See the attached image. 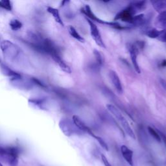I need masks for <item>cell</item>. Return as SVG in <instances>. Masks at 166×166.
Masks as SVG:
<instances>
[{
	"mask_svg": "<svg viewBox=\"0 0 166 166\" xmlns=\"http://www.w3.org/2000/svg\"><path fill=\"white\" fill-rule=\"evenodd\" d=\"M47 12L53 16V17L55 19L56 22L59 24L60 25H62V26H64V23L62 20L61 17H60L58 9L52 7H47Z\"/></svg>",
	"mask_w": 166,
	"mask_h": 166,
	"instance_id": "15",
	"label": "cell"
},
{
	"mask_svg": "<svg viewBox=\"0 0 166 166\" xmlns=\"http://www.w3.org/2000/svg\"><path fill=\"white\" fill-rule=\"evenodd\" d=\"M9 25H10L11 29L13 31L19 30L22 27L21 22L19 21L18 20H16V19H14V20H11Z\"/></svg>",
	"mask_w": 166,
	"mask_h": 166,
	"instance_id": "19",
	"label": "cell"
},
{
	"mask_svg": "<svg viewBox=\"0 0 166 166\" xmlns=\"http://www.w3.org/2000/svg\"><path fill=\"white\" fill-rule=\"evenodd\" d=\"M160 84L162 85V87L166 91V81H165V80H164V79H161L160 80Z\"/></svg>",
	"mask_w": 166,
	"mask_h": 166,
	"instance_id": "28",
	"label": "cell"
},
{
	"mask_svg": "<svg viewBox=\"0 0 166 166\" xmlns=\"http://www.w3.org/2000/svg\"><path fill=\"white\" fill-rule=\"evenodd\" d=\"M0 166H3V165H2L1 163H0Z\"/></svg>",
	"mask_w": 166,
	"mask_h": 166,
	"instance_id": "31",
	"label": "cell"
},
{
	"mask_svg": "<svg viewBox=\"0 0 166 166\" xmlns=\"http://www.w3.org/2000/svg\"><path fill=\"white\" fill-rule=\"evenodd\" d=\"M68 31H69V33L70 35H71L73 38H74L75 39L78 40L79 42H80L84 43V42H85L84 38H83L81 35H80L78 33V32L77 31V30L73 26H69Z\"/></svg>",
	"mask_w": 166,
	"mask_h": 166,
	"instance_id": "16",
	"label": "cell"
},
{
	"mask_svg": "<svg viewBox=\"0 0 166 166\" xmlns=\"http://www.w3.org/2000/svg\"><path fill=\"white\" fill-rule=\"evenodd\" d=\"M101 159H102V160H103V162L105 166H112L110 165V162H108L107 158L105 157L104 155H102L101 156Z\"/></svg>",
	"mask_w": 166,
	"mask_h": 166,
	"instance_id": "26",
	"label": "cell"
},
{
	"mask_svg": "<svg viewBox=\"0 0 166 166\" xmlns=\"http://www.w3.org/2000/svg\"><path fill=\"white\" fill-rule=\"evenodd\" d=\"M161 31H159L156 29H150L145 32V34L148 37L151 38H158V37L160 35Z\"/></svg>",
	"mask_w": 166,
	"mask_h": 166,
	"instance_id": "18",
	"label": "cell"
},
{
	"mask_svg": "<svg viewBox=\"0 0 166 166\" xmlns=\"http://www.w3.org/2000/svg\"><path fill=\"white\" fill-rule=\"evenodd\" d=\"M121 151L124 159L128 164L132 166L133 165V152L126 145H122L121 147Z\"/></svg>",
	"mask_w": 166,
	"mask_h": 166,
	"instance_id": "12",
	"label": "cell"
},
{
	"mask_svg": "<svg viewBox=\"0 0 166 166\" xmlns=\"http://www.w3.org/2000/svg\"><path fill=\"white\" fill-rule=\"evenodd\" d=\"M33 81L36 83V84H38L39 86H40L41 87H43V88H44L45 87V85H44L43 83H42L39 80H38V79H35V78H34V79H33Z\"/></svg>",
	"mask_w": 166,
	"mask_h": 166,
	"instance_id": "27",
	"label": "cell"
},
{
	"mask_svg": "<svg viewBox=\"0 0 166 166\" xmlns=\"http://www.w3.org/2000/svg\"><path fill=\"white\" fill-rule=\"evenodd\" d=\"M158 133L160 134V135L161 136V138L163 140V141L165 143V144L166 145V136L165 135H164L162 132H161L160 131H158Z\"/></svg>",
	"mask_w": 166,
	"mask_h": 166,
	"instance_id": "29",
	"label": "cell"
},
{
	"mask_svg": "<svg viewBox=\"0 0 166 166\" xmlns=\"http://www.w3.org/2000/svg\"><path fill=\"white\" fill-rule=\"evenodd\" d=\"M145 19L144 14H138V15H135V16L133 17L132 22L130 24H132L133 25H135V26H140V25H143L145 23Z\"/></svg>",
	"mask_w": 166,
	"mask_h": 166,
	"instance_id": "17",
	"label": "cell"
},
{
	"mask_svg": "<svg viewBox=\"0 0 166 166\" xmlns=\"http://www.w3.org/2000/svg\"><path fill=\"white\" fill-rule=\"evenodd\" d=\"M86 19H87L88 24H89V26H90L91 36L92 38H93V40L95 41V42L96 43L98 46L102 47V48H106V46H105L103 38H102L101 35L100 34L99 30L98 27L96 26V25H95L93 21L89 20L88 18H86Z\"/></svg>",
	"mask_w": 166,
	"mask_h": 166,
	"instance_id": "6",
	"label": "cell"
},
{
	"mask_svg": "<svg viewBox=\"0 0 166 166\" xmlns=\"http://www.w3.org/2000/svg\"><path fill=\"white\" fill-rule=\"evenodd\" d=\"M132 5L136 9V11L138 12V11L144 10L146 7V1H141L134 2V3H132Z\"/></svg>",
	"mask_w": 166,
	"mask_h": 166,
	"instance_id": "21",
	"label": "cell"
},
{
	"mask_svg": "<svg viewBox=\"0 0 166 166\" xmlns=\"http://www.w3.org/2000/svg\"><path fill=\"white\" fill-rule=\"evenodd\" d=\"M52 58L54 60L57 64L59 65L60 68L61 69L63 72H64L67 73H72V69L70 68V67L64 61L63 59L60 57L59 54H57V55H52Z\"/></svg>",
	"mask_w": 166,
	"mask_h": 166,
	"instance_id": "10",
	"label": "cell"
},
{
	"mask_svg": "<svg viewBox=\"0 0 166 166\" xmlns=\"http://www.w3.org/2000/svg\"><path fill=\"white\" fill-rule=\"evenodd\" d=\"M81 11L82 12V14H84L86 16V18H88L89 20H90L91 21H96L99 24L107 25L108 26H110L112 28L116 29H120V30L127 29L129 28V27L123 26V25H120L117 21H104L103 20H101V19L97 18L96 16L94 14V12H92L90 7L88 5H86L84 7H82L81 9Z\"/></svg>",
	"mask_w": 166,
	"mask_h": 166,
	"instance_id": "2",
	"label": "cell"
},
{
	"mask_svg": "<svg viewBox=\"0 0 166 166\" xmlns=\"http://www.w3.org/2000/svg\"><path fill=\"white\" fill-rule=\"evenodd\" d=\"M128 49L134 68H135L136 73H141V70H140V66L138 63V60H137V57H138V47L136 45H135V44H128Z\"/></svg>",
	"mask_w": 166,
	"mask_h": 166,
	"instance_id": "7",
	"label": "cell"
},
{
	"mask_svg": "<svg viewBox=\"0 0 166 166\" xmlns=\"http://www.w3.org/2000/svg\"><path fill=\"white\" fill-rule=\"evenodd\" d=\"M94 138H95V140H97V141L98 142V143L100 144V145H101V146L102 147H103L104 150H106V151H108V145H107V143L104 141L103 138H101V137L97 136H96V135H95V136H94Z\"/></svg>",
	"mask_w": 166,
	"mask_h": 166,
	"instance_id": "24",
	"label": "cell"
},
{
	"mask_svg": "<svg viewBox=\"0 0 166 166\" xmlns=\"http://www.w3.org/2000/svg\"><path fill=\"white\" fill-rule=\"evenodd\" d=\"M109 77L112 82V84L114 85L116 90L118 92V94H122L123 92V87L117 73L115 71H113V70H111L109 73Z\"/></svg>",
	"mask_w": 166,
	"mask_h": 166,
	"instance_id": "9",
	"label": "cell"
},
{
	"mask_svg": "<svg viewBox=\"0 0 166 166\" xmlns=\"http://www.w3.org/2000/svg\"><path fill=\"white\" fill-rule=\"evenodd\" d=\"M94 55L95 56V60H96L97 64L99 65V66L103 65V63H104V58H103V57L102 56L101 53L99 52L98 50L94 49Z\"/></svg>",
	"mask_w": 166,
	"mask_h": 166,
	"instance_id": "22",
	"label": "cell"
},
{
	"mask_svg": "<svg viewBox=\"0 0 166 166\" xmlns=\"http://www.w3.org/2000/svg\"><path fill=\"white\" fill-rule=\"evenodd\" d=\"M73 122L75 124V126L77 127V128L82 131L83 133H87L89 135L91 136L94 138V136H95L94 132L92 131V130L89 128V127L83 121L81 120V118H80L77 116H73L72 118Z\"/></svg>",
	"mask_w": 166,
	"mask_h": 166,
	"instance_id": "8",
	"label": "cell"
},
{
	"mask_svg": "<svg viewBox=\"0 0 166 166\" xmlns=\"http://www.w3.org/2000/svg\"><path fill=\"white\" fill-rule=\"evenodd\" d=\"M161 66L162 67H166V60H163V62L161 63Z\"/></svg>",
	"mask_w": 166,
	"mask_h": 166,
	"instance_id": "30",
	"label": "cell"
},
{
	"mask_svg": "<svg viewBox=\"0 0 166 166\" xmlns=\"http://www.w3.org/2000/svg\"><path fill=\"white\" fill-rule=\"evenodd\" d=\"M0 48L5 58L11 61H14L21 52L20 47L9 40L1 42L0 44Z\"/></svg>",
	"mask_w": 166,
	"mask_h": 166,
	"instance_id": "3",
	"label": "cell"
},
{
	"mask_svg": "<svg viewBox=\"0 0 166 166\" xmlns=\"http://www.w3.org/2000/svg\"><path fill=\"white\" fill-rule=\"evenodd\" d=\"M106 107L107 110L112 114V116L116 118L118 122L120 123L121 127H123L124 131L125 132L130 138L136 139L135 132H134L133 130L132 129L131 127H130L129 122L126 119V118L121 113V112L112 104H107Z\"/></svg>",
	"mask_w": 166,
	"mask_h": 166,
	"instance_id": "1",
	"label": "cell"
},
{
	"mask_svg": "<svg viewBox=\"0 0 166 166\" xmlns=\"http://www.w3.org/2000/svg\"><path fill=\"white\" fill-rule=\"evenodd\" d=\"M0 8H2L9 11H11L12 9V6L11 2L9 0H4V1H0Z\"/></svg>",
	"mask_w": 166,
	"mask_h": 166,
	"instance_id": "23",
	"label": "cell"
},
{
	"mask_svg": "<svg viewBox=\"0 0 166 166\" xmlns=\"http://www.w3.org/2000/svg\"><path fill=\"white\" fill-rule=\"evenodd\" d=\"M59 127L66 136H72L75 135H81L83 132L75 126L73 121L69 119H62L59 122Z\"/></svg>",
	"mask_w": 166,
	"mask_h": 166,
	"instance_id": "4",
	"label": "cell"
},
{
	"mask_svg": "<svg viewBox=\"0 0 166 166\" xmlns=\"http://www.w3.org/2000/svg\"><path fill=\"white\" fill-rule=\"evenodd\" d=\"M152 7L158 12L165 11L166 9V0H158V1H151Z\"/></svg>",
	"mask_w": 166,
	"mask_h": 166,
	"instance_id": "14",
	"label": "cell"
},
{
	"mask_svg": "<svg viewBox=\"0 0 166 166\" xmlns=\"http://www.w3.org/2000/svg\"><path fill=\"white\" fill-rule=\"evenodd\" d=\"M147 129H148V131H149V134L151 135V136L153 138H154L155 140H156V141L158 142H161V140H162L161 136H160V134L157 131H156V130L155 129H153L152 127L149 126Z\"/></svg>",
	"mask_w": 166,
	"mask_h": 166,
	"instance_id": "20",
	"label": "cell"
},
{
	"mask_svg": "<svg viewBox=\"0 0 166 166\" xmlns=\"http://www.w3.org/2000/svg\"><path fill=\"white\" fill-rule=\"evenodd\" d=\"M136 12L137 11L131 4L128 7H127L125 9L121 11L117 14H116L114 18V21L121 20L124 22L131 24L132 18L135 16Z\"/></svg>",
	"mask_w": 166,
	"mask_h": 166,
	"instance_id": "5",
	"label": "cell"
},
{
	"mask_svg": "<svg viewBox=\"0 0 166 166\" xmlns=\"http://www.w3.org/2000/svg\"><path fill=\"white\" fill-rule=\"evenodd\" d=\"M158 39L162 42H166V29L161 31L160 35Z\"/></svg>",
	"mask_w": 166,
	"mask_h": 166,
	"instance_id": "25",
	"label": "cell"
},
{
	"mask_svg": "<svg viewBox=\"0 0 166 166\" xmlns=\"http://www.w3.org/2000/svg\"><path fill=\"white\" fill-rule=\"evenodd\" d=\"M155 25L156 28L162 30L166 29V11L160 12L155 19Z\"/></svg>",
	"mask_w": 166,
	"mask_h": 166,
	"instance_id": "11",
	"label": "cell"
},
{
	"mask_svg": "<svg viewBox=\"0 0 166 166\" xmlns=\"http://www.w3.org/2000/svg\"><path fill=\"white\" fill-rule=\"evenodd\" d=\"M0 69H1V72L3 74H4L5 76L11 77V79L21 77L20 74H19V73L13 71V70L11 69L10 68H9L8 66H5L4 64L1 65V68H0Z\"/></svg>",
	"mask_w": 166,
	"mask_h": 166,
	"instance_id": "13",
	"label": "cell"
}]
</instances>
